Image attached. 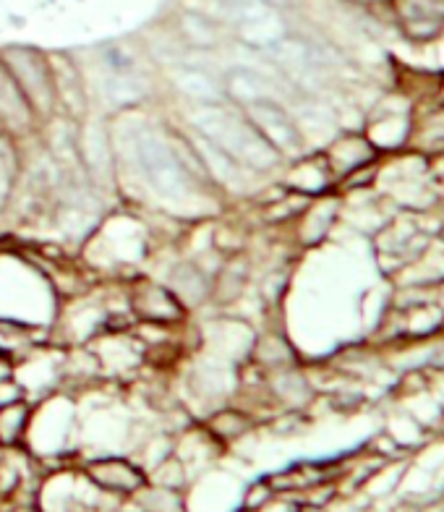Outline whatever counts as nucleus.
<instances>
[{
    "mask_svg": "<svg viewBox=\"0 0 444 512\" xmlns=\"http://www.w3.org/2000/svg\"><path fill=\"white\" fill-rule=\"evenodd\" d=\"M189 126L246 168L267 170L277 162V152L270 142L259 134L246 110L233 102L222 100L212 105H196L194 113L189 115Z\"/></svg>",
    "mask_w": 444,
    "mask_h": 512,
    "instance_id": "1",
    "label": "nucleus"
},
{
    "mask_svg": "<svg viewBox=\"0 0 444 512\" xmlns=\"http://www.w3.org/2000/svg\"><path fill=\"white\" fill-rule=\"evenodd\" d=\"M0 61L6 63L21 95L32 105L37 121H50L58 110V89H55L53 61L48 55L29 45H8L0 50Z\"/></svg>",
    "mask_w": 444,
    "mask_h": 512,
    "instance_id": "2",
    "label": "nucleus"
},
{
    "mask_svg": "<svg viewBox=\"0 0 444 512\" xmlns=\"http://www.w3.org/2000/svg\"><path fill=\"white\" fill-rule=\"evenodd\" d=\"M136 160L139 168L147 176V183L155 189V194L165 196V199H183L194 186L199 183L183 170L178 157L173 155L168 139L155 131H144L136 139Z\"/></svg>",
    "mask_w": 444,
    "mask_h": 512,
    "instance_id": "3",
    "label": "nucleus"
},
{
    "mask_svg": "<svg viewBox=\"0 0 444 512\" xmlns=\"http://www.w3.org/2000/svg\"><path fill=\"white\" fill-rule=\"evenodd\" d=\"M131 311L144 324H178L186 319L189 309L178 301L168 285L152 280H136L131 285Z\"/></svg>",
    "mask_w": 444,
    "mask_h": 512,
    "instance_id": "4",
    "label": "nucleus"
},
{
    "mask_svg": "<svg viewBox=\"0 0 444 512\" xmlns=\"http://www.w3.org/2000/svg\"><path fill=\"white\" fill-rule=\"evenodd\" d=\"M243 110H246L251 123L259 128V134L270 142V147L275 149V152H288V149H293V144L298 142V131L296 126L290 123L288 113H285L275 100H270V97L254 100Z\"/></svg>",
    "mask_w": 444,
    "mask_h": 512,
    "instance_id": "5",
    "label": "nucleus"
},
{
    "mask_svg": "<svg viewBox=\"0 0 444 512\" xmlns=\"http://www.w3.org/2000/svg\"><path fill=\"white\" fill-rule=\"evenodd\" d=\"M37 115L27 97L21 95L19 84L14 81L6 63L0 61V126L6 128V134H29L37 126Z\"/></svg>",
    "mask_w": 444,
    "mask_h": 512,
    "instance_id": "6",
    "label": "nucleus"
},
{
    "mask_svg": "<svg viewBox=\"0 0 444 512\" xmlns=\"http://www.w3.org/2000/svg\"><path fill=\"white\" fill-rule=\"evenodd\" d=\"M84 471L100 489H108V492L134 494L147 484V476L142 473V468H136L134 463H128L123 458L92 460Z\"/></svg>",
    "mask_w": 444,
    "mask_h": 512,
    "instance_id": "7",
    "label": "nucleus"
},
{
    "mask_svg": "<svg viewBox=\"0 0 444 512\" xmlns=\"http://www.w3.org/2000/svg\"><path fill=\"white\" fill-rule=\"evenodd\" d=\"M170 84L178 89V95L191 100L194 105H212V102L225 100V89H222V79L196 66H181L173 68L170 74Z\"/></svg>",
    "mask_w": 444,
    "mask_h": 512,
    "instance_id": "8",
    "label": "nucleus"
},
{
    "mask_svg": "<svg viewBox=\"0 0 444 512\" xmlns=\"http://www.w3.org/2000/svg\"><path fill=\"white\" fill-rule=\"evenodd\" d=\"M168 288L173 290L178 301L186 309H196L202 306L209 296H212V280L199 270V264L194 262H181L175 264L168 275Z\"/></svg>",
    "mask_w": 444,
    "mask_h": 512,
    "instance_id": "9",
    "label": "nucleus"
},
{
    "mask_svg": "<svg viewBox=\"0 0 444 512\" xmlns=\"http://www.w3.org/2000/svg\"><path fill=\"white\" fill-rule=\"evenodd\" d=\"M264 79L251 68H230L228 74L222 76V89H225V100L238 105V108H246L254 100H264Z\"/></svg>",
    "mask_w": 444,
    "mask_h": 512,
    "instance_id": "10",
    "label": "nucleus"
},
{
    "mask_svg": "<svg viewBox=\"0 0 444 512\" xmlns=\"http://www.w3.org/2000/svg\"><path fill=\"white\" fill-rule=\"evenodd\" d=\"M79 152L84 168H89L92 178L105 176V168L113 165V157H110V139L105 134V128L100 123H92V126H84L79 139Z\"/></svg>",
    "mask_w": 444,
    "mask_h": 512,
    "instance_id": "11",
    "label": "nucleus"
},
{
    "mask_svg": "<svg viewBox=\"0 0 444 512\" xmlns=\"http://www.w3.org/2000/svg\"><path fill=\"white\" fill-rule=\"evenodd\" d=\"M178 34L186 45L196 50H209L220 42V29L215 27V21L204 14H196V11H183L178 19Z\"/></svg>",
    "mask_w": 444,
    "mask_h": 512,
    "instance_id": "12",
    "label": "nucleus"
},
{
    "mask_svg": "<svg viewBox=\"0 0 444 512\" xmlns=\"http://www.w3.org/2000/svg\"><path fill=\"white\" fill-rule=\"evenodd\" d=\"M246 280H249V264L243 262V256H236V259H230L222 272L217 275V280L212 283V296L217 298V304H230V301H236L238 296L246 288Z\"/></svg>",
    "mask_w": 444,
    "mask_h": 512,
    "instance_id": "13",
    "label": "nucleus"
},
{
    "mask_svg": "<svg viewBox=\"0 0 444 512\" xmlns=\"http://www.w3.org/2000/svg\"><path fill=\"white\" fill-rule=\"evenodd\" d=\"M29 424V405L16 400L0 408V445H16Z\"/></svg>",
    "mask_w": 444,
    "mask_h": 512,
    "instance_id": "14",
    "label": "nucleus"
},
{
    "mask_svg": "<svg viewBox=\"0 0 444 512\" xmlns=\"http://www.w3.org/2000/svg\"><path fill=\"white\" fill-rule=\"evenodd\" d=\"M251 429V418L238 408H225L217 411L215 416L209 418V432L215 434L220 442H233V439L243 437Z\"/></svg>",
    "mask_w": 444,
    "mask_h": 512,
    "instance_id": "15",
    "label": "nucleus"
},
{
    "mask_svg": "<svg viewBox=\"0 0 444 512\" xmlns=\"http://www.w3.org/2000/svg\"><path fill=\"white\" fill-rule=\"evenodd\" d=\"M397 11L403 19L411 21V27L421 21L429 27H439L444 21V3L439 0H397Z\"/></svg>",
    "mask_w": 444,
    "mask_h": 512,
    "instance_id": "16",
    "label": "nucleus"
}]
</instances>
